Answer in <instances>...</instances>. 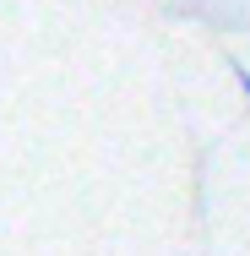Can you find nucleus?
Returning a JSON list of instances; mask_svg holds the SVG:
<instances>
[{
    "mask_svg": "<svg viewBox=\"0 0 250 256\" xmlns=\"http://www.w3.org/2000/svg\"><path fill=\"white\" fill-rule=\"evenodd\" d=\"M234 76H240V93H245V109H250V71L240 66V60H234Z\"/></svg>",
    "mask_w": 250,
    "mask_h": 256,
    "instance_id": "1",
    "label": "nucleus"
}]
</instances>
